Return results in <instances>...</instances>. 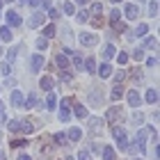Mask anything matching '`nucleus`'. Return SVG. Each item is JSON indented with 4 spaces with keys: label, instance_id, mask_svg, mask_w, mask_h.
<instances>
[{
    "label": "nucleus",
    "instance_id": "1",
    "mask_svg": "<svg viewBox=\"0 0 160 160\" xmlns=\"http://www.w3.org/2000/svg\"><path fill=\"white\" fill-rule=\"evenodd\" d=\"M7 128L12 130L14 135H21V133H34V126L28 119H12V121H7Z\"/></svg>",
    "mask_w": 160,
    "mask_h": 160
},
{
    "label": "nucleus",
    "instance_id": "2",
    "mask_svg": "<svg viewBox=\"0 0 160 160\" xmlns=\"http://www.w3.org/2000/svg\"><path fill=\"white\" fill-rule=\"evenodd\" d=\"M112 137H114V142H117V147H119L121 151H126V149H128L130 140H128V133H126V128H121V126H114V128H112Z\"/></svg>",
    "mask_w": 160,
    "mask_h": 160
},
{
    "label": "nucleus",
    "instance_id": "3",
    "mask_svg": "<svg viewBox=\"0 0 160 160\" xmlns=\"http://www.w3.org/2000/svg\"><path fill=\"white\" fill-rule=\"evenodd\" d=\"M147 140H149V133H147V128H140L137 130V137H135V147H137V151H147Z\"/></svg>",
    "mask_w": 160,
    "mask_h": 160
},
{
    "label": "nucleus",
    "instance_id": "4",
    "mask_svg": "<svg viewBox=\"0 0 160 160\" xmlns=\"http://www.w3.org/2000/svg\"><path fill=\"white\" fill-rule=\"evenodd\" d=\"M126 101H128L130 108H140L142 105V96H140V92H137V89H130L128 96H126Z\"/></svg>",
    "mask_w": 160,
    "mask_h": 160
},
{
    "label": "nucleus",
    "instance_id": "5",
    "mask_svg": "<svg viewBox=\"0 0 160 160\" xmlns=\"http://www.w3.org/2000/svg\"><path fill=\"white\" fill-rule=\"evenodd\" d=\"M69 108H71V98H62V101H60V110H62V112H60V119H62V121H69V119H71Z\"/></svg>",
    "mask_w": 160,
    "mask_h": 160
},
{
    "label": "nucleus",
    "instance_id": "6",
    "mask_svg": "<svg viewBox=\"0 0 160 160\" xmlns=\"http://www.w3.org/2000/svg\"><path fill=\"white\" fill-rule=\"evenodd\" d=\"M7 23H9V28H18L21 23H23V21H21V14L18 12H14V9H9V12H7Z\"/></svg>",
    "mask_w": 160,
    "mask_h": 160
},
{
    "label": "nucleus",
    "instance_id": "7",
    "mask_svg": "<svg viewBox=\"0 0 160 160\" xmlns=\"http://www.w3.org/2000/svg\"><path fill=\"white\" fill-rule=\"evenodd\" d=\"M89 103L92 105H101V103H103V89L94 87V89L89 92Z\"/></svg>",
    "mask_w": 160,
    "mask_h": 160
},
{
    "label": "nucleus",
    "instance_id": "8",
    "mask_svg": "<svg viewBox=\"0 0 160 160\" xmlns=\"http://www.w3.org/2000/svg\"><path fill=\"white\" fill-rule=\"evenodd\" d=\"M43 21H46V18H43V14H41V12H34V14H32V18L28 21V25H30L32 30H37V28L43 25Z\"/></svg>",
    "mask_w": 160,
    "mask_h": 160
},
{
    "label": "nucleus",
    "instance_id": "9",
    "mask_svg": "<svg viewBox=\"0 0 160 160\" xmlns=\"http://www.w3.org/2000/svg\"><path fill=\"white\" fill-rule=\"evenodd\" d=\"M121 117H123V112H121V108H117V105H114V108H110V110H108V114H105V119L110 121V123L119 121Z\"/></svg>",
    "mask_w": 160,
    "mask_h": 160
},
{
    "label": "nucleus",
    "instance_id": "10",
    "mask_svg": "<svg viewBox=\"0 0 160 160\" xmlns=\"http://www.w3.org/2000/svg\"><path fill=\"white\" fill-rule=\"evenodd\" d=\"M96 41H98V37L94 32H82L80 34V43H82V46H94Z\"/></svg>",
    "mask_w": 160,
    "mask_h": 160
},
{
    "label": "nucleus",
    "instance_id": "11",
    "mask_svg": "<svg viewBox=\"0 0 160 160\" xmlns=\"http://www.w3.org/2000/svg\"><path fill=\"white\" fill-rule=\"evenodd\" d=\"M43 67V55H39V53H34L32 57H30V69L34 71V73H37V71Z\"/></svg>",
    "mask_w": 160,
    "mask_h": 160
},
{
    "label": "nucleus",
    "instance_id": "12",
    "mask_svg": "<svg viewBox=\"0 0 160 160\" xmlns=\"http://www.w3.org/2000/svg\"><path fill=\"white\" fill-rule=\"evenodd\" d=\"M123 14H126V18H128V21H135V18H137V14H140V9H137V5H126Z\"/></svg>",
    "mask_w": 160,
    "mask_h": 160
},
{
    "label": "nucleus",
    "instance_id": "13",
    "mask_svg": "<svg viewBox=\"0 0 160 160\" xmlns=\"http://www.w3.org/2000/svg\"><path fill=\"white\" fill-rule=\"evenodd\" d=\"M23 92H18V89H14L12 92V105H16V108H23Z\"/></svg>",
    "mask_w": 160,
    "mask_h": 160
},
{
    "label": "nucleus",
    "instance_id": "14",
    "mask_svg": "<svg viewBox=\"0 0 160 160\" xmlns=\"http://www.w3.org/2000/svg\"><path fill=\"white\" fill-rule=\"evenodd\" d=\"M114 55H117V48H114V43H105V48H103V57H105V62H110Z\"/></svg>",
    "mask_w": 160,
    "mask_h": 160
},
{
    "label": "nucleus",
    "instance_id": "15",
    "mask_svg": "<svg viewBox=\"0 0 160 160\" xmlns=\"http://www.w3.org/2000/svg\"><path fill=\"white\" fill-rule=\"evenodd\" d=\"M82 69L87 71V73H94V71H96V60H94V57L89 55V57H87V60L82 62Z\"/></svg>",
    "mask_w": 160,
    "mask_h": 160
},
{
    "label": "nucleus",
    "instance_id": "16",
    "mask_svg": "<svg viewBox=\"0 0 160 160\" xmlns=\"http://www.w3.org/2000/svg\"><path fill=\"white\" fill-rule=\"evenodd\" d=\"M53 144H57V147H67V144H69V137L64 135V133H55V135H53Z\"/></svg>",
    "mask_w": 160,
    "mask_h": 160
},
{
    "label": "nucleus",
    "instance_id": "17",
    "mask_svg": "<svg viewBox=\"0 0 160 160\" xmlns=\"http://www.w3.org/2000/svg\"><path fill=\"white\" fill-rule=\"evenodd\" d=\"M147 32H149V25H147V23H142V25H137V28H135V32H130V39H135V37H144Z\"/></svg>",
    "mask_w": 160,
    "mask_h": 160
},
{
    "label": "nucleus",
    "instance_id": "18",
    "mask_svg": "<svg viewBox=\"0 0 160 160\" xmlns=\"http://www.w3.org/2000/svg\"><path fill=\"white\" fill-rule=\"evenodd\" d=\"M98 76H101V78H110V76H112V67H110L108 62L101 64V67H98Z\"/></svg>",
    "mask_w": 160,
    "mask_h": 160
},
{
    "label": "nucleus",
    "instance_id": "19",
    "mask_svg": "<svg viewBox=\"0 0 160 160\" xmlns=\"http://www.w3.org/2000/svg\"><path fill=\"white\" fill-rule=\"evenodd\" d=\"M55 105H57V96H55V92L50 89L48 92V98H46V108H48V110H55Z\"/></svg>",
    "mask_w": 160,
    "mask_h": 160
},
{
    "label": "nucleus",
    "instance_id": "20",
    "mask_svg": "<svg viewBox=\"0 0 160 160\" xmlns=\"http://www.w3.org/2000/svg\"><path fill=\"white\" fill-rule=\"evenodd\" d=\"M101 126H103V119H98V117H89V128L94 130V133H98Z\"/></svg>",
    "mask_w": 160,
    "mask_h": 160
},
{
    "label": "nucleus",
    "instance_id": "21",
    "mask_svg": "<svg viewBox=\"0 0 160 160\" xmlns=\"http://www.w3.org/2000/svg\"><path fill=\"white\" fill-rule=\"evenodd\" d=\"M55 64H57L60 69H67V67H69V57L64 55V53H62V55H55Z\"/></svg>",
    "mask_w": 160,
    "mask_h": 160
},
{
    "label": "nucleus",
    "instance_id": "22",
    "mask_svg": "<svg viewBox=\"0 0 160 160\" xmlns=\"http://www.w3.org/2000/svg\"><path fill=\"white\" fill-rule=\"evenodd\" d=\"M67 137H69V142H78L80 137H82V133H80V128H71L67 133Z\"/></svg>",
    "mask_w": 160,
    "mask_h": 160
},
{
    "label": "nucleus",
    "instance_id": "23",
    "mask_svg": "<svg viewBox=\"0 0 160 160\" xmlns=\"http://www.w3.org/2000/svg\"><path fill=\"white\" fill-rule=\"evenodd\" d=\"M101 153H103V160H117V156H114V149H112V147L101 149Z\"/></svg>",
    "mask_w": 160,
    "mask_h": 160
},
{
    "label": "nucleus",
    "instance_id": "24",
    "mask_svg": "<svg viewBox=\"0 0 160 160\" xmlns=\"http://www.w3.org/2000/svg\"><path fill=\"white\" fill-rule=\"evenodd\" d=\"M39 85H41V89H46V92H50V89H53V78H50V76H43Z\"/></svg>",
    "mask_w": 160,
    "mask_h": 160
},
{
    "label": "nucleus",
    "instance_id": "25",
    "mask_svg": "<svg viewBox=\"0 0 160 160\" xmlns=\"http://www.w3.org/2000/svg\"><path fill=\"white\" fill-rule=\"evenodd\" d=\"M110 96H112V101H119V98L123 96V87H121L119 82H117V87H114V89L110 92Z\"/></svg>",
    "mask_w": 160,
    "mask_h": 160
},
{
    "label": "nucleus",
    "instance_id": "26",
    "mask_svg": "<svg viewBox=\"0 0 160 160\" xmlns=\"http://www.w3.org/2000/svg\"><path fill=\"white\" fill-rule=\"evenodd\" d=\"M0 41H12V28H0Z\"/></svg>",
    "mask_w": 160,
    "mask_h": 160
},
{
    "label": "nucleus",
    "instance_id": "27",
    "mask_svg": "<svg viewBox=\"0 0 160 160\" xmlns=\"http://www.w3.org/2000/svg\"><path fill=\"white\" fill-rule=\"evenodd\" d=\"M76 117H80V119H87V108L85 105H80V103H76Z\"/></svg>",
    "mask_w": 160,
    "mask_h": 160
},
{
    "label": "nucleus",
    "instance_id": "28",
    "mask_svg": "<svg viewBox=\"0 0 160 160\" xmlns=\"http://www.w3.org/2000/svg\"><path fill=\"white\" fill-rule=\"evenodd\" d=\"M9 147H12L14 151H16V149H23V147H28V142H25V140H16V137H14V140L9 142Z\"/></svg>",
    "mask_w": 160,
    "mask_h": 160
},
{
    "label": "nucleus",
    "instance_id": "29",
    "mask_svg": "<svg viewBox=\"0 0 160 160\" xmlns=\"http://www.w3.org/2000/svg\"><path fill=\"white\" fill-rule=\"evenodd\" d=\"M144 101H147V103H156V101H158V92L156 89H149L147 96H144Z\"/></svg>",
    "mask_w": 160,
    "mask_h": 160
},
{
    "label": "nucleus",
    "instance_id": "30",
    "mask_svg": "<svg viewBox=\"0 0 160 160\" xmlns=\"http://www.w3.org/2000/svg\"><path fill=\"white\" fill-rule=\"evenodd\" d=\"M144 46H147V48H151V50H156V48H158V39H156V37L144 39Z\"/></svg>",
    "mask_w": 160,
    "mask_h": 160
},
{
    "label": "nucleus",
    "instance_id": "31",
    "mask_svg": "<svg viewBox=\"0 0 160 160\" xmlns=\"http://www.w3.org/2000/svg\"><path fill=\"white\" fill-rule=\"evenodd\" d=\"M71 57H73V64H76V69H82V55H80V53H71Z\"/></svg>",
    "mask_w": 160,
    "mask_h": 160
},
{
    "label": "nucleus",
    "instance_id": "32",
    "mask_svg": "<svg viewBox=\"0 0 160 160\" xmlns=\"http://www.w3.org/2000/svg\"><path fill=\"white\" fill-rule=\"evenodd\" d=\"M64 12H67L69 16H73V14H76V5L71 2V0H67V2H64Z\"/></svg>",
    "mask_w": 160,
    "mask_h": 160
},
{
    "label": "nucleus",
    "instance_id": "33",
    "mask_svg": "<svg viewBox=\"0 0 160 160\" xmlns=\"http://www.w3.org/2000/svg\"><path fill=\"white\" fill-rule=\"evenodd\" d=\"M32 105H37V96H34V94H30V96H28V101L23 103V108H25V110H30Z\"/></svg>",
    "mask_w": 160,
    "mask_h": 160
},
{
    "label": "nucleus",
    "instance_id": "34",
    "mask_svg": "<svg viewBox=\"0 0 160 160\" xmlns=\"http://www.w3.org/2000/svg\"><path fill=\"white\" fill-rule=\"evenodd\" d=\"M156 14H158V0H151V5H149V16L156 18Z\"/></svg>",
    "mask_w": 160,
    "mask_h": 160
},
{
    "label": "nucleus",
    "instance_id": "35",
    "mask_svg": "<svg viewBox=\"0 0 160 160\" xmlns=\"http://www.w3.org/2000/svg\"><path fill=\"white\" fill-rule=\"evenodd\" d=\"M55 32H57L55 25H46V28H43V37H46V39L48 37H55Z\"/></svg>",
    "mask_w": 160,
    "mask_h": 160
},
{
    "label": "nucleus",
    "instance_id": "36",
    "mask_svg": "<svg viewBox=\"0 0 160 160\" xmlns=\"http://www.w3.org/2000/svg\"><path fill=\"white\" fill-rule=\"evenodd\" d=\"M101 12H103V5H101V2H94V5H92V14H94V16H101Z\"/></svg>",
    "mask_w": 160,
    "mask_h": 160
},
{
    "label": "nucleus",
    "instance_id": "37",
    "mask_svg": "<svg viewBox=\"0 0 160 160\" xmlns=\"http://www.w3.org/2000/svg\"><path fill=\"white\" fill-rule=\"evenodd\" d=\"M119 16H121V12H119V9H112V12H110V23H117Z\"/></svg>",
    "mask_w": 160,
    "mask_h": 160
},
{
    "label": "nucleus",
    "instance_id": "38",
    "mask_svg": "<svg viewBox=\"0 0 160 160\" xmlns=\"http://www.w3.org/2000/svg\"><path fill=\"white\" fill-rule=\"evenodd\" d=\"M117 62L119 64H126L128 62V53H126V50H123V53H117Z\"/></svg>",
    "mask_w": 160,
    "mask_h": 160
},
{
    "label": "nucleus",
    "instance_id": "39",
    "mask_svg": "<svg viewBox=\"0 0 160 160\" xmlns=\"http://www.w3.org/2000/svg\"><path fill=\"white\" fill-rule=\"evenodd\" d=\"M46 46H48V39H46V37H41V39H37V48H39V50H43Z\"/></svg>",
    "mask_w": 160,
    "mask_h": 160
},
{
    "label": "nucleus",
    "instance_id": "40",
    "mask_svg": "<svg viewBox=\"0 0 160 160\" xmlns=\"http://www.w3.org/2000/svg\"><path fill=\"white\" fill-rule=\"evenodd\" d=\"M16 57H18V50H16V48H12L9 53H7V60H9V62H14Z\"/></svg>",
    "mask_w": 160,
    "mask_h": 160
},
{
    "label": "nucleus",
    "instance_id": "41",
    "mask_svg": "<svg viewBox=\"0 0 160 160\" xmlns=\"http://www.w3.org/2000/svg\"><path fill=\"white\" fill-rule=\"evenodd\" d=\"M57 16H60V9H55V7H50V9H48V18H57Z\"/></svg>",
    "mask_w": 160,
    "mask_h": 160
},
{
    "label": "nucleus",
    "instance_id": "42",
    "mask_svg": "<svg viewBox=\"0 0 160 160\" xmlns=\"http://www.w3.org/2000/svg\"><path fill=\"white\" fill-rule=\"evenodd\" d=\"M87 18H89V12H85V9H82V12H78V21H80V23H85Z\"/></svg>",
    "mask_w": 160,
    "mask_h": 160
},
{
    "label": "nucleus",
    "instance_id": "43",
    "mask_svg": "<svg viewBox=\"0 0 160 160\" xmlns=\"http://www.w3.org/2000/svg\"><path fill=\"white\" fill-rule=\"evenodd\" d=\"M133 57H135V60H144V48H135Z\"/></svg>",
    "mask_w": 160,
    "mask_h": 160
},
{
    "label": "nucleus",
    "instance_id": "44",
    "mask_svg": "<svg viewBox=\"0 0 160 160\" xmlns=\"http://www.w3.org/2000/svg\"><path fill=\"white\" fill-rule=\"evenodd\" d=\"M62 80H64V82H69V80H71V71L69 69H62V76H60Z\"/></svg>",
    "mask_w": 160,
    "mask_h": 160
},
{
    "label": "nucleus",
    "instance_id": "45",
    "mask_svg": "<svg viewBox=\"0 0 160 160\" xmlns=\"http://www.w3.org/2000/svg\"><path fill=\"white\" fill-rule=\"evenodd\" d=\"M78 160H92V153H89V151H80V153H78Z\"/></svg>",
    "mask_w": 160,
    "mask_h": 160
},
{
    "label": "nucleus",
    "instance_id": "46",
    "mask_svg": "<svg viewBox=\"0 0 160 160\" xmlns=\"http://www.w3.org/2000/svg\"><path fill=\"white\" fill-rule=\"evenodd\" d=\"M0 73L9 78V64H0Z\"/></svg>",
    "mask_w": 160,
    "mask_h": 160
},
{
    "label": "nucleus",
    "instance_id": "47",
    "mask_svg": "<svg viewBox=\"0 0 160 160\" xmlns=\"http://www.w3.org/2000/svg\"><path fill=\"white\" fill-rule=\"evenodd\" d=\"M133 121H135V123H142V121H144L142 112H135V114H133Z\"/></svg>",
    "mask_w": 160,
    "mask_h": 160
},
{
    "label": "nucleus",
    "instance_id": "48",
    "mask_svg": "<svg viewBox=\"0 0 160 160\" xmlns=\"http://www.w3.org/2000/svg\"><path fill=\"white\" fill-rule=\"evenodd\" d=\"M133 80H135V82H140V80H142V71H140V69L133 71Z\"/></svg>",
    "mask_w": 160,
    "mask_h": 160
},
{
    "label": "nucleus",
    "instance_id": "49",
    "mask_svg": "<svg viewBox=\"0 0 160 160\" xmlns=\"http://www.w3.org/2000/svg\"><path fill=\"white\" fill-rule=\"evenodd\" d=\"M126 76H128V73H126V71H119V73H117V76H114V80H117V82H121V80H123V78H126Z\"/></svg>",
    "mask_w": 160,
    "mask_h": 160
},
{
    "label": "nucleus",
    "instance_id": "50",
    "mask_svg": "<svg viewBox=\"0 0 160 160\" xmlns=\"http://www.w3.org/2000/svg\"><path fill=\"white\" fill-rule=\"evenodd\" d=\"M28 5H30V7H32V9H37V7L41 5V0H28Z\"/></svg>",
    "mask_w": 160,
    "mask_h": 160
},
{
    "label": "nucleus",
    "instance_id": "51",
    "mask_svg": "<svg viewBox=\"0 0 160 160\" xmlns=\"http://www.w3.org/2000/svg\"><path fill=\"white\" fill-rule=\"evenodd\" d=\"M156 64H158V60H156V57H149V60H147V67H151V69H153Z\"/></svg>",
    "mask_w": 160,
    "mask_h": 160
},
{
    "label": "nucleus",
    "instance_id": "52",
    "mask_svg": "<svg viewBox=\"0 0 160 160\" xmlns=\"http://www.w3.org/2000/svg\"><path fill=\"white\" fill-rule=\"evenodd\" d=\"M18 160H32V158L28 156V153H21V156H18Z\"/></svg>",
    "mask_w": 160,
    "mask_h": 160
},
{
    "label": "nucleus",
    "instance_id": "53",
    "mask_svg": "<svg viewBox=\"0 0 160 160\" xmlns=\"http://www.w3.org/2000/svg\"><path fill=\"white\" fill-rule=\"evenodd\" d=\"M41 5L46 7V9H50V0H41Z\"/></svg>",
    "mask_w": 160,
    "mask_h": 160
},
{
    "label": "nucleus",
    "instance_id": "54",
    "mask_svg": "<svg viewBox=\"0 0 160 160\" xmlns=\"http://www.w3.org/2000/svg\"><path fill=\"white\" fill-rule=\"evenodd\" d=\"M76 2H78V5H87L89 0H76Z\"/></svg>",
    "mask_w": 160,
    "mask_h": 160
},
{
    "label": "nucleus",
    "instance_id": "55",
    "mask_svg": "<svg viewBox=\"0 0 160 160\" xmlns=\"http://www.w3.org/2000/svg\"><path fill=\"white\" fill-rule=\"evenodd\" d=\"M0 160H7V156L2 153V151H0Z\"/></svg>",
    "mask_w": 160,
    "mask_h": 160
},
{
    "label": "nucleus",
    "instance_id": "56",
    "mask_svg": "<svg viewBox=\"0 0 160 160\" xmlns=\"http://www.w3.org/2000/svg\"><path fill=\"white\" fill-rule=\"evenodd\" d=\"M110 2H112V5H119V2H121V0H110Z\"/></svg>",
    "mask_w": 160,
    "mask_h": 160
},
{
    "label": "nucleus",
    "instance_id": "57",
    "mask_svg": "<svg viewBox=\"0 0 160 160\" xmlns=\"http://www.w3.org/2000/svg\"><path fill=\"white\" fill-rule=\"evenodd\" d=\"M0 112H5V105H2V103H0Z\"/></svg>",
    "mask_w": 160,
    "mask_h": 160
},
{
    "label": "nucleus",
    "instance_id": "58",
    "mask_svg": "<svg viewBox=\"0 0 160 160\" xmlns=\"http://www.w3.org/2000/svg\"><path fill=\"white\" fill-rule=\"evenodd\" d=\"M64 160H76V158H73V156H69V158H64Z\"/></svg>",
    "mask_w": 160,
    "mask_h": 160
},
{
    "label": "nucleus",
    "instance_id": "59",
    "mask_svg": "<svg viewBox=\"0 0 160 160\" xmlns=\"http://www.w3.org/2000/svg\"><path fill=\"white\" fill-rule=\"evenodd\" d=\"M133 160H142V158H137V156H135V158H133Z\"/></svg>",
    "mask_w": 160,
    "mask_h": 160
},
{
    "label": "nucleus",
    "instance_id": "60",
    "mask_svg": "<svg viewBox=\"0 0 160 160\" xmlns=\"http://www.w3.org/2000/svg\"><path fill=\"white\" fill-rule=\"evenodd\" d=\"M0 140H2V133H0Z\"/></svg>",
    "mask_w": 160,
    "mask_h": 160
},
{
    "label": "nucleus",
    "instance_id": "61",
    "mask_svg": "<svg viewBox=\"0 0 160 160\" xmlns=\"http://www.w3.org/2000/svg\"><path fill=\"white\" fill-rule=\"evenodd\" d=\"M0 55H2V48H0Z\"/></svg>",
    "mask_w": 160,
    "mask_h": 160
}]
</instances>
